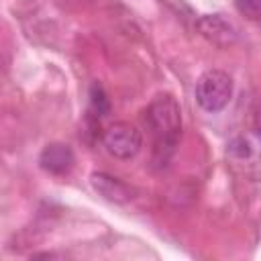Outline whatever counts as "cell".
Returning a JSON list of instances; mask_svg holds the SVG:
<instances>
[{
	"mask_svg": "<svg viewBox=\"0 0 261 261\" xmlns=\"http://www.w3.org/2000/svg\"><path fill=\"white\" fill-rule=\"evenodd\" d=\"M90 186L98 196H102L104 200L114 202V204H126L135 198V190L126 181H122L110 173H104V171H94L90 175Z\"/></svg>",
	"mask_w": 261,
	"mask_h": 261,
	"instance_id": "cell-5",
	"label": "cell"
},
{
	"mask_svg": "<svg viewBox=\"0 0 261 261\" xmlns=\"http://www.w3.org/2000/svg\"><path fill=\"white\" fill-rule=\"evenodd\" d=\"M102 143H104L106 151L112 157L126 161V159H133L141 151V147H143V135L130 122H114V124H110L104 130Z\"/></svg>",
	"mask_w": 261,
	"mask_h": 261,
	"instance_id": "cell-3",
	"label": "cell"
},
{
	"mask_svg": "<svg viewBox=\"0 0 261 261\" xmlns=\"http://www.w3.org/2000/svg\"><path fill=\"white\" fill-rule=\"evenodd\" d=\"M145 124L153 137L157 163H167L181 137V108L171 94H159L145 110Z\"/></svg>",
	"mask_w": 261,
	"mask_h": 261,
	"instance_id": "cell-1",
	"label": "cell"
},
{
	"mask_svg": "<svg viewBox=\"0 0 261 261\" xmlns=\"http://www.w3.org/2000/svg\"><path fill=\"white\" fill-rule=\"evenodd\" d=\"M255 151H257V145L255 141L249 137V135H239L234 137L230 143H228V153L234 157V159H253L255 157Z\"/></svg>",
	"mask_w": 261,
	"mask_h": 261,
	"instance_id": "cell-8",
	"label": "cell"
},
{
	"mask_svg": "<svg viewBox=\"0 0 261 261\" xmlns=\"http://www.w3.org/2000/svg\"><path fill=\"white\" fill-rule=\"evenodd\" d=\"M88 96H90V112H92V116L102 118V116H106L110 112V100H108L104 88L98 82H94L90 86V94Z\"/></svg>",
	"mask_w": 261,
	"mask_h": 261,
	"instance_id": "cell-7",
	"label": "cell"
},
{
	"mask_svg": "<svg viewBox=\"0 0 261 261\" xmlns=\"http://www.w3.org/2000/svg\"><path fill=\"white\" fill-rule=\"evenodd\" d=\"M75 163L73 149L67 143H49L39 153V167L51 175H65Z\"/></svg>",
	"mask_w": 261,
	"mask_h": 261,
	"instance_id": "cell-4",
	"label": "cell"
},
{
	"mask_svg": "<svg viewBox=\"0 0 261 261\" xmlns=\"http://www.w3.org/2000/svg\"><path fill=\"white\" fill-rule=\"evenodd\" d=\"M196 24L198 31L218 47H228L237 41V27L224 14H204Z\"/></svg>",
	"mask_w": 261,
	"mask_h": 261,
	"instance_id": "cell-6",
	"label": "cell"
},
{
	"mask_svg": "<svg viewBox=\"0 0 261 261\" xmlns=\"http://www.w3.org/2000/svg\"><path fill=\"white\" fill-rule=\"evenodd\" d=\"M234 82L222 69H206L196 82V102L206 112H220L232 98Z\"/></svg>",
	"mask_w": 261,
	"mask_h": 261,
	"instance_id": "cell-2",
	"label": "cell"
},
{
	"mask_svg": "<svg viewBox=\"0 0 261 261\" xmlns=\"http://www.w3.org/2000/svg\"><path fill=\"white\" fill-rule=\"evenodd\" d=\"M237 10L249 20H257L261 16V0H232Z\"/></svg>",
	"mask_w": 261,
	"mask_h": 261,
	"instance_id": "cell-9",
	"label": "cell"
}]
</instances>
